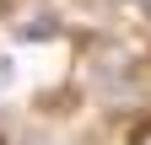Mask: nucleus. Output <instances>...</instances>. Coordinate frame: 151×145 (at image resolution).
<instances>
[{"instance_id": "obj_1", "label": "nucleus", "mask_w": 151, "mask_h": 145, "mask_svg": "<svg viewBox=\"0 0 151 145\" xmlns=\"http://www.w3.org/2000/svg\"><path fill=\"white\" fill-rule=\"evenodd\" d=\"M140 6H146V11H151V0H140Z\"/></svg>"}]
</instances>
